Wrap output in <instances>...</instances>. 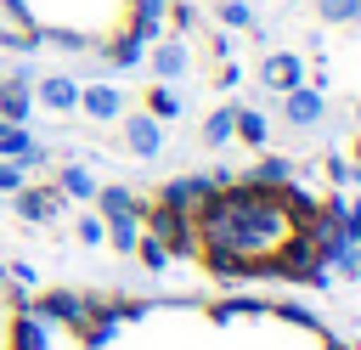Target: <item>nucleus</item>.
I'll list each match as a JSON object with an SVG mask.
<instances>
[{
  "mask_svg": "<svg viewBox=\"0 0 361 350\" xmlns=\"http://www.w3.org/2000/svg\"><path fill=\"white\" fill-rule=\"evenodd\" d=\"M209 198H197L186 243H197V254L226 271V277H259V271H293L305 277L299 254L316 243L322 215L305 192L282 186V181H231V186H203Z\"/></svg>",
  "mask_w": 361,
  "mask_h": 350,
  "instance_id": "nucleus-1",
  "label": "nucleus"
},
{
  "mask_svg": "<svg viewBox=\"0 0 361 350\" xmlns=\"http://www.w3.org/2000/svg\"><path fill=\"white\" fill-rule=\"evenodd\" d=\"M34 90H28V73H6L0 79V124H23L34 107Z\"/></svg>",
  "mask_w": 361,
  "mask_h": 350,
  "instance_id": "nucleus-2",
  "label": "nucleus"
},
{
  "mask_svg": "<svg viewBox=\"0 0 361 350\" xmlns=\"http://www.w3.org/2000/svg\"><path fill=\"white\" fill-rule=\"evenodd\" d=\"M124 141H130L135 158H158V152H164V124H158L152 113H135V119L124 124Z\"/></svg>",
  "mask_w": 361,
  "mask_h": 350,
  "instance_id": "nucleus-3",
  "label": "nucleus"
},
{
  "mask_svg": "<svg viewBox=\"0 0 361 350\" xmlns=\"http://www.w3.org/2000/svg\"><path fill=\"white\" fill-rule=\"evenodd\" d=\"M259 79L271 85V90H293V85H305V62L293 56V51H276V56H265V68H259Z\"/></svg>",
  "mask_w": 361,
  "mask_h": 350,
  "instance_id": "nucleus-4",
  "label": "nucleus"
},
{
  "mask_svg": "<svg viewBox=\"0 0 361 350\" xmlns=\"http://www.w3.org/2000/svg\"><path fill=\"white\" fill-rule=\"evenodd\" d=\"M39 107H51V113H73L79 107V85L68 79V73H51V79H39Z\"/></svg>",
  "mask_w": 361,
  "mask_h": 350,
  "instance_id": "nucleus-5",
  "label": "nucleus"
},
{
  "mask_svg": "<svg viewBox=\"0 0 361 350\" xmlns=\"http://www.w3.org/2000/svg\"><path fill=\"white\" fill-rule=\"evenodd\" d=\"M79 107L96 119V124H107V119H118V107H124V96L113 90V85H85L79 90Z\"/></svg>",
  "mask_w": 361,
  "mask_h": 350,
  "instance_id": "nucleus-6",
  "label": "nucleus"
},
{
  "mask_svg": "<svg viewBox=\"0 0 361 350\" xmlns=\"http://www.w3.org/2000/svg\"><path fill=\"white\" fill-rule=\"evenodd\" d=\"M56 209H62V198L51 186H17V215L23 220H51Z\"/></svg>",
  "mask_w": 361,
  "mask_h": 350,
  "instance_id": "nucleus-7",
  "label": "nucleus"
},
{
  "mask_svg": "<svg viewBox=\"0 0 361 350\" xmlns=\"http://www.w3.org/2000/svg\"><path fill=\"white\" fill-rule=\"evenodd\" d=\"M0 158H11V164H23V169H28V164H39L45 152L28 141V130H23V124H0Z\"/></svg>",
  "mask_w": 361,
  "mask_h": 350,
  "instance_id": "nucleus-8",
  "label": "nucleus"
},
{
  "mask_svg": "<svg viewBox=\"0 0 361 350\" xmlns=\"http://www.w3.org/2000/svg\"><path fill=\"white\" fill-rule=\"evenodd\" d=\"M282 113H288V124H299V130H305V124H316V119H322V90H310V85H293Z\"/></svg>",
  "mask_w": 361,
  "mask_h": 350,
  "instance_id": "nucleus-9",
  "label": "nucleus"
},
{
  "mask_svg": "<svg viewBox=\"0 0 361 350\" xmlns=\"http://www.w3.org/2000/svg\"><path fill=\"white\" fill-rule=\"evenodd\" d=\"M152 73H158V85L180 79V73H186V45H180V40H164V45L152 51Z\"/></svg>",
  "mask_w": 361,
  "mask_h": 350,
  "instance_id": "nucleus-10",
  "label": "nucleus"
},
{
  "mask_svg": "<svg viewBox=\"0 0 361 350\" xmlns=\"http://www.w3.org/2000/svg\"><path fill=\"white\" fill-rule=\"evenodd\" d=\"M231 135H237V107H214V113L203 119V141H209V147H226Z\"/></svg>",
  "mask_w": 361,
  "mask_h": 350,
  "instance_id": "nucleus-11",
  "label": "nucleus"
},
{
  "mask_svg": "<svg viewBox=\"0 0 361 350\" xmlns=\"http://www.w3.org/2000/svg\"><path fill=\"white\" fill-rule=\"evenodd\" d=\"M96 203H102L107 226H113V220H135V198H130L124 186H102V192H96Z\"/></svg>",
  "mask_w": 361,
  "mask_h": 350,
  "instance_id": "nucleus-12",
  "label": "nucleus"
},
{
  "mask_svg": "<svg viewBox=\"0 0 361 350\" xmlns=\"http://www.w3.org/2000/svg\"><path fill=\"white\" fill-rule=\"evenodd\" d=\"M147 113L164 124V119H180V96L169 90V85H152V96H147Z\"/></svg>",
  "mask_w": 361,
  "mask_h": 350,
  "instance_id": "nucleus-13",
  "label": "nucleus"
},
{
  "mask_svg": "<svg viewBox=\"0 0 361 350\" xmlns=\"http://www.w3.org/2000/svg\"><path fill=\"white\" fill-rule=\"evenodd\" d=\"M62 192H68V198H96L90 169H85V164H68V169H62Z\"/></svg>",
  "mask_w": 361,
  "mask_h": 350,
  "instance_id": "nucleus-14",
  "label": "nucleus"
},
{
  "mask_svg": "<svg viewBox=\"0 0 361 350\" xmlns=\"http://www.w3.org/2000/svg\"><path fill=\"white\" fill-rule=\"evenodd\" d=\"M237 135H243L248 147H259V141H265V119H259L254 107H237Z\"/></svg>",
  "mask_w": 361,
  "mask_h": 350,
  "instance_id": "nucleus-15",
  "label": "nucleus"
},
{
  "mask_svg": "<svg viewBox=\"0 0 361 350\" xmlns=\"http://www.w3.org/2000/svg\"><path fill=\"white\" fill-rule=\"evenodd\" d=\"M220 23H226V28H254L248 0H220Z\"/></svg>",
  "mask_w": 361,
  "mask_h": 350,
  "instance_id": "nucleus-16",
  "label": "nucleus"
},
{
  "mask_svg": "<svg viewBox=\"0 0 361 350\" xmlns=\"http://www.w3.org/2000/svg\"><path fill=\"white\" fill-rule=\"evenodd\" d=\"M107 56H113V68H135V62H141V40H135V34H124Z\"/></svg>",
  "mask_w": 361,
  "mask_h": 350,
  "instance_id": "nucleus-17",
  "label": "nucleus"
},
{
  "mask_svg": "<svg viewBox=\"0 0 361 350\" xmlns=\"http://www.w3.org/2000/svg\"><path fill=\"white\" fill-rule=\"evenodd\" d=\"M107 237H113V248H124V254H135V243H141L135 220H113V226H107Z\"/></svg>",
  "mask_w": 361,
  "mask_h": 350,
  "instance_id": "nucleus-18",
  "label": "nucleus"
},
{
  "mask_svg": "<svg viewBox=\"0 0 361 350\" xmlns=\"http://www.w3.org/2000/svg\"><path fill=\"white\" fill-rule=\"evenodd\" d=\"M39 310H45V316H79V299H68V294H51V299H39Z\"/></svg>",
  "mask_w": 361,
  "mask_h": 350,
  "instance_id": "nucleus-19",
  "label": "nucleus"
},
{
  "mask_svg": "<svg viewBox=\"0 0 361 350\" xmlns=\"http://www.w3.org/2000/svg\"><path fill=\"white\" fill-rule=\"evenodd\" d=\"M316 17L322 23H350V0H316Z\"/></svg>",
  "mask_w": 361,
  "mask_h": 350,
  "instance_id": "nucleus-20",
  "label": "nucleus"
},
{
  "mask_svg": "<svg viewBox=\"0 0 361 350\" xmlns=\"http://www.w3.org/2000/svg\"><path fill=\"white\" fill-rule=\"evenodd\" d=\"M79 243H107V220L85 215V220H79Z\"/></svg>",
  "mask_w": 361,
  "mask_h": 350,
  "instance_id": "nucleus-21",
  "label": "nucleus"
},
{
  "mask_svg": "<svg viewBox=\"0 0 361 350\" xmlns=\"http://www.w3.org/2000/svg\"><path fill=\"white\" fill-rule=\"evenodd\" d=\"M17 186H23V164L0 158V192H17Z\"/></svg>",
  "mask_w": 361,
  "mask_h": 350,
  "instance_id": "nucleus-22",
  "label": "nucleus"
},
{
  "mask_svg": "<svg viewBox=\"0 0 361 350\" xmlns=\"http://www.w3.org/2000/svg\"><path fill=\"white\" fill-rule=\"evenodd\" d=\"M135 248H141V260H147V265H164V260H169V254H164V243H158V237H141V243H135Z\"/></svg>",
  "mask_w": 361,
  "mask_h": 350,
  "instance_id": "nucleus-23",
  "label": "nucleus"
},
{
  "mask_svg": "<svg viewBox=\"0 0 361 350\" xmlns=\"http://www.w3.org/2000/svg\"><path fill=\"white\" fill-rule=\"evenodd\" d=\"M169 17H175V28H192V23H197V11H192L186 0H175V6H169Z\"/></svg>",
  "mask_w": 361,
  "mask_h": 350,
  "instance_id": "nucleus-24",
  "label": "nucleus"
},
{
  "mask_svg": "<svg viewBox=\"0 0 361 350\" xmlns=\"http://www.w3.org/2000/svg\"><path fill=\"white\" fill-rule=\"evenodd\" d=\"M23 339H17V350H39V327H17Z\"/></svg>",
  "mask_w": 361,
  "mask_h": 350,
  "instance_id": "nucleus-25",
  "label": "nucleus"
},
{
  "mask_svg": "<svg viewBox=\"0 0 361 350\" xmlns=\"http://www.w3.org/2000/svg\"><path fill=\"white\" fill-rule=\"evenodd\" d=\"M350 226H361V198H355V203H350Z\"/></svg>",
  "mask_w": 361,
  "mask_h": 350,
  "instance_id": "nucleus-26",
  "label": "nucleus"
},
{
  "mask_svg": "<svg viewBox=\"0 0 361 350\" xmlns=\"http://www.w3.org/2000/svg\"><path fill=\"white\" fill-rule=\"evenodd\" d=\"M350 23H361V0H350Z\"/></svg>",
  "mask_w": 361,
  "mask_h": 350,
  "instance_id": "nucleus-27",
  "label": "nucleus"
},
{
  "mask_svg": "<svg viewBox=\"0 0 361 350\" xmlns=\"http://www.w3.org/2000/svg\"><path fill=\"white\" fill-rule=\"evenodd\" d=\"M350 152H355V175H361V141H355V147H350Z\"/></svg>",
  "mask_w": 361,
  "mask_h": 350,
  "instance_id": "nucleus-28",
  "label": "nucleus"
},
{
  "mask_svg": "<svg viewBox=\"0 0 361 350\" xmlns=\"http://www.w3.org/2000/svg\"><path fill=\"white\" fill-rule=\"evenodd\" d=\"M355 124H361V102H355Z\"/></svg>",
  "mask_w": 361,
  "mask_h": 350,
  "instance_id": "nucleus-29",
  "label": "nucleus"
}]
</instances>
